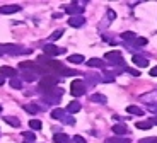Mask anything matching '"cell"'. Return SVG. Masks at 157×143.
<instances>
[{"mask_svg": "<svg viewBox=\"0 0 157 143\" xmlns=\"http://www.w3.org/2000/svg\"><path fill=\"white\" fill-rule=\"evenodd\" d=\"M56 84H58V78L55 75H43V78L39 80V90L43 92V96L53 94L56 90Z\"/></svg>", "mask_w": 157, "mask_h": 143, "instance_id": "cell-1", "label": "cell"}, {"mask_svg": "<svg viewBox=\"0 0 157 143\" xmlns=\"http://www.w3.org/2000/svg\"><path fill=\"white\" fill-rule=\"evenodd\" d=\"M84 92H86V85H84V80H80V78H77V80H74L70 84V94L75 97L78 96H84Z\"/></svg>", "mask_w": 157, "mask_h": 143, "instance_id": "cell-2", "label": "cell"}, {"mask_svg": "<svg viewBox=\"0 0 157 143\" xmlns=\"http://www.w3.org/2000/svg\"><path fill=\"white\" fill-rule=\"evenodd\" d=\"M62 90L60 89H56L53 94H48V96H43V99H44V102L46 104H51V106H58L60 104V101H62Z\"/></svg>", "mask_w": 157, "mask_h": 143, "instance_id": "cell-3", "label": "cell"}, {"mask_svg": "<svg viewBox=\"0 0 157 143\" xmlns=\"http://www.w3.org/2000/svg\"><path fill=\"white\" fill-rule=\"evenodd\" d=\"M106 60L109 63H113V65H125V60H123L120 51H109V53H106Z\"/></svg>", "mask_w": 157, "mask_h": 143, "instance_id": "cell-4", "label": "cell"}, {"mask_svg": "<svg viewBox=\"0 0 157 143\" xmlns=\"http://www.w3.org/2000/svg\"><path fill=\"white\" fill-rule=\"evenodd\" d=\"M140 101L147 106H152V107H157V90L154 92H149V94H144L140 97Z\"/></svg>", "mask_w": 157, "mask_h": 143, "instance_id": "cell-5", "label": "cell"}, {"mask_svg": "<svg viewBox=\"0 0 157 143\" xmlns=\"http://www.w3.org/2000/svg\"><path fill=\"white\" fill-rule=\"evenodd\" d=\"M43 51H44L46 56H55V55H58V53H63L65 50H62V48H58V46H55V44L48 43V44H44V46H43Z\"/></svg>", "mask_w": 157, "mask_h": 143, "instance_id": "cell-6", "label": "cell"}, {"mask_svg": "<svg viewBox=\"0 0 157 143\" xmlns=\"http://www.w3.org/2000/svg\"><path fill=\"white\" fill-rule=\"evenodd\" d=\"M16 12H21V7L19 5H0V14H16Z\"/></svg>", "mask_w": 157, "mask_h": 143, "instance_id": "cell-7", "label": "cell"}, {"mask_svg": "<svg viewBox=\"0 0 157 143\" xmlns=\"http://www.w3.org/2000/svg\"><path fill=\"white\" fill-rule=\"evenodd\" d=\"M133 63L137 66H140V68H145V66H149V58H145V56H142V55H133Z\"/></svg>", "mask_w": 157, "mask_h": 143, "instance_id": "cell-8", "label": "cell"}, {"mask_svg": "<svg viewBox=\"0 0 157 143\" xmlns=\"http://www.w3.org/2000/svg\"><path fill=\"white\" fill-rule=\"evenodd\" d=\"M84 17L82 16H72L70 19H68V26H72V27H80V26H84Z\"/></svg>", "mask_w": 157, "mask_h": 143, "instance_id": "cell-9", "label": "cell"}, {"mask_svg": "<svg viewBox=\"0 0 157 143\" xmlns=\"http://www.w3.org/2000/svg\"><path fill=\"white\" fill-rule=\"evenodd\" d=\"M0 75L2 77H16V68H12V66H0Z\"/></svg>", "mask_w": 157, "mask_h": 143, "instance_id": "cell-10", "label": "cell"}, {"mask_svg": "<svg viewBox=\"0 0 157 143\" xmlns=\"http://www.w3.org/2000/svg\"><path fill=\"white\" fill-rule=\"evenodd\" d=\"M65 111H67L68 114H75V112H78V111H80V102H78V101L68 102V106H67V109H65Z\"/></svg>", "mask_w": 157, "mask_h": 143, "instance_id": "cell-11", "label": "cell"}, {"mask_svg": "<svg viewBox=\"0 0 157 143\" xmlns=\"http://www.w3.org/2000/svg\"><path fill=\"white\" fill-rule=\"evenodd\" d=\"M53 141H55V143H72L70 141V136L65 135V133H56V135L53 136Z\"/></svg>", "mask_w": 157, "mask_h": 143, "instance_id": "cell-12", "label": "cell"}, {"mask_svg": "<svg viewBox=\"0 0 157 143\" xmlns=\"http://www.w3.org/2000/svg\"><path fill=\"white\" fill-rule=\"evenodd\" d=\"M90 101H92V102H98V104H106V102H108V97L102 96V94H92V96H90Z\"/></svg>", "mask_w": 157, "mask_h": 143, "instance_id": "cell-13", "label": "cell"}, {"mask_svg": "<svg viewBox=\"0 0 157 143\" xmlns=\"http://www.w3.org/2000/svg\"><path fill=\"white\" fill-rule=\"evenodd\" d=\"M113 133L114 135H126V133H128V128L125 126V124H114L113 126Z\"/></svg>", "mask_w": 157, "mask_h": 143, "instance_id": "cell-14", "label": "cell"}, {"mask_svg": "<svg viewBox=\"0 0 157 143\" xmlns=\"http://www.w3.org/2000/svg\"><path fill=\"white\" fill-rule=\"evenodd\" d=\"M87 65L92 66V68H104V62L99 58H90L89 62H87Z\"/></svg>", "mask_w": 157, "mask_h": 143, "instance_id": "cell-15", "label": "cell"}, {"mask_svg": "<svg viewBox=\"0 0 157 143\" xmlns=\"http://www.w3.org/2000/svg\"><path fill=\"white\" fill-rule=\"evenodd\" d=\"M22 140H24V143H34L36 141V135L33 131H24L22 133Z\"/></svg>", "mask_w": 157, "mask_h": 143, "instance_id": "cell-16", "label": "cell"}, {"mask_svg": "<svg viewBox=\"0 0 157 143\" xmlns=\"http://www.w3.org/2000/svg\"><path fill=\"white\" fill-rule=\"evenodd\" d=\"M126 111H128L130 114H135V116H144V109H140L138 106H128Z\"/></svg>", "mask_w": 157, "mask_h": 143, "instance_id": "cell-17", "label": "cell"}, {"mask_svg": "<svg viewBox=\"0 0 157 143\" xmlns=\"http://www.w3.org/2000/svg\"><path fill=\"white\" fill-rule=\"evenodd\" d=\"M67 12H68V14H74V17H75V16H80V14H82V9L77 7L75 4H72V5H68V7H67Z\"/></svg>", "mask_w": 157, "mask_h": 143, "instance_id": "cell-18", "label": "cell"}, {"mask_svg": "<svg viewBox=\"0 0 157 143\" xmlns=\"http://www.w3.org/2000/svg\"><path fill=\"white\" fill-rule=\"evenodd\" d=\"M4 121H5V123H9L10 126H14V128H19V126H21L19 119H17V118H14V116H5Z\"/></svg>", "mask_w": 157, "mask_h": 143, "instance_id": "cell-19", "label": "cell"}, {"mask_svg": "<svg viewBox=\"0 0 157 143\" xmlns=\"http://www.w3.org/2000/svg\"><path fill=\"white\" fill-rule=\"evenodd\" d=\"M63 116H65V111H63V109H53V111H51V118H53V119H63Z\"/></svg>", "mask_w": 157, "mask_h": 143, "instance_id": "cell-20", "label": "cell"}, {"mask_svg": "<svg viewBox=\"0 0 157 143\" xmlns=\"http://www.w3.org/2000/svg\"><path fill=\"white\" fill-rule=\"evenodd\" d=\"M24 109L29 112V114H38L41 109H39V106L38 104H28V106H24Z\"/></svg>", "mask_w": 157, "mask_h": 143, "instance_id": "cell-21", "label": "cell"}, {"mask_svg": "<svg viewBox=\"0 0 157 143\" xmlns=\"http://www.w3.org/2000/svg\"><path fill=\"white\" fill-rule=\"evenodd\" d=\"M121 39H125V41H135V39H137V34L132 32V31H125V32H121Z\"/></svg>", "mask_w": 157, "mask_h": 143, "instance_id": "cell-22", "label": "cell"}, {"mask_svg": "<svg viewBox=\"0 0 157 143\" xmlns=\"http://www.w3.org/2000/svg\"><path fill=\"white\" fill-rule=\"evenodd\" d=\"M68 62L75 63V65H77V63H82L84 62V55H70V56H68Z\"/></svg>", "mask_w": 157, "mask_h": 143, "instance_id": "cell-23", "label": "cell"}, {"mask_svg": "<svg viewBox=\"0 0 157 143\" xmlns=\"http://www.w3.org/2000/svg\"><path fill=\"white\" fill-rule=\"evenodd\" d=\"M106 143H130V138H123V136H114V138L106 140Z\"/></svg>", "mask_w": 157, "mask_h": 143, "instance_id": "cell-24", "label": "cell"}, {"mask_svg": "<svg viewBox=\"0 0 157 143\" xmlns=\"http://www.w3.org/2000/svg\"><path fill=\"white\" fill-rule=\"evenodd\" d=\"M60 73L65 75V77H70V75L74 77V75H78V72H77V70H74V68H62V70H60Z\"/></svg>", "mask_w": 157, "mask_h": 143, "instance_id": "cell-25", "label": "cell"}, {"mask_svg": "<svg viewBox=\"0 0 157 143\" xmlns=\"http://www.w3.org/2000/svg\"><path fill=\"white\" fill-rule=\"evenodd\" d=\"M135 126H137L138 130H150V128H152V123H150V121H140V123H135Z\"/></svg>", "mask_w": 157, "mask_h": 143, "instance_id": "cell-26", "label": "cell"}, {"mask_svg": "<svg viewBox=\"0 0 157 143\" xmlns=\"http://www.w3.org/2000/svg\"><path fill=\"white\" fill-rule=\"evenodd\" d=\"M10 87H12V89H22V82H21L19 78L14 77V78L10 80Z\"/></svg>", "mask_w": 157, "mask_h": 143, "instance_id": "cell-27", "label": "cell"}, {"mask_svg": "<svg viewBox=\"0 0 157 143\" xmlns=\"http://www.w3.org/2000/svg\"><path fill=\"white\" fill-rule=\"evenodd\" d=\"M29 126H31L33 130H41L43 124H41V121H39V119H31V121H29Z\"/></svg>", "mask_w": 157, "mask_h": 143, "instance_id": "cell-28", "label": "cell"}, {"mask_svg": "<svg viewBox=\"0 0 157 143\" xmlns=\"http://www.w3.org/2000/svg\"><path fill=\"white\" fill-rule=\"evenodd\" d=\"M63 124H68V126H74L75 123H77V121H75V118L74 116H63Z\"/></svg>", "mask_w": 157, "mask_h": 143, "instance_id": "cell-29", "label": "cell"}, {"mask_svg": "<svg viewBox=\"0 0 157 143\" xmlns=\"http://www.w3.org/2000/svg\"><path fill=\"white\" fill-rule=\"evenodd\" d=\"M135 44H137V46H145L147 39L145 38H137V39H135Z\"/></svg>", "mask_w": 157, "mask_h": 143, "instance_id": "cell-30", "label": "cell"}, {"mask_svg": "<svg viewBox=\"0 0 157 143\" xmlns=\"http://www.w3.org/2000/svg\"><path fill=\"white\" fill-rule=\"evenodd\" d=\"M62 34H63V31H55V32H53V34L50 36V41H55V39H58V38H60V36H62Z\"/></svg>", "mask_w": 157, "mask_h": 143, "instance_id": "cell-31", "label": "cell"}, {"mask_svg": "<svg viewBox=\"0 0 157 143\" xmlns=\"http://www.w3.org/2000/svg\"><path fill=\"white\" fill-rule=\"evenodd\" d=\"M36 75L31 73V72H24V80H34Z\"/></svg>", "mask_w": 157, "mask_h": 143, "instance_id": "cell-32", "label": "cell"}, {"mask_svg": "<svg viewBox=\"0 0 157 143\" xmlns=\"http://www.w3.org/2000/svg\"><path fill=\"white\" fill-rule=\"evenodd\" d=\"M140 143H157V136H150V138H144Z\"/></svg>", "mask_w": 157, "mask_h": 143, "instance_id": "cell-33", "label": "cell"}, {"mask_svg": "<svg viewBox=\"0 0 157 143\" xmlns=\"http://www.w3.org/2000/svg\"><path fill=\"white\" fill-rule=\"evenodd\" d=\"M125 70L128 72L130 75H133V77H138V75H140V72H138V70H133V68H126V66H125Z\"/></svg>", "mask_w": 157, "mask_h": 143, "instance_id": "cell-34", "label": "cell"}, {"mask_svg": "<svg viewBox=\"0 0 157 143\" xmlns=\"http://www.w3.org/2000/svg\"><path fill=\"white\" fill-rule=\"evenodd\" d=\"M74 141H75V143H87L86 138H82V136H78V135L74 136Z\"/></svg>", "mask_w": 157, "mask_h": 143, "instance_id": "cell-35", "label": "cell"}, {"mask_svg": "<svg viewBox=\"0 0 157 143\" xmlns=\"http://www.w3.org/2000/svg\"><path fill=\"white\" fill-rule=\"evenodd\" d=\"M114 17H116V14H114L113 10H108V19H109V21H114Z\"/></svg>", "mask_w": 157, "mask_h": 143, "instance_id": "cell-36", "label": "cell"}, {"mask_svg": "<svg viewBox=\"0 0 157 143\" xmlns=\"http://www.w3.org/2000/svg\"><path fill=\"white\" fill-rule=\"evenodd\" d=\"M150 75H152V77H157V66H154V68L150 70Z\"/></svg>", "mask_w": 157, "mask_h": 143, "instance_id": "cell-37", "label": "cell"}, {"mask_svg": "<svg viewBox=\"0 0 157 143\" xmlns=\"http://www.w3.org/2000/svg\"><path fill=\"white\" fill-rule=\"evenodd\" d=\"M60 17H62V14H58V12H56V14H53V19H60Z\"/></svg>", "mask_w": 157, "mask_h": 143, "instance_id": "cell-38", "label": "cell"}, {"mask_svg": "<svg viewBox=\"0 0 157 143\" xmlns=\"http://www.w3.org/2000/svg\"><path fill=\"white\" fill-rule=\"evenodd\" d=\"M4 82H5V77H2V75H0V85H4Z\"/></svg>", "mask_w": 157, "mask_h": 143, "instance_id": "cell-39", "label": "cell"}, {"mask_svg": "<svg viewBox=\"0 0 157 143\" xmlns=\"http://www.w3.org/2000/svg\"><path fill=\"white\" fill-rule=\"evenodd\" d=\"M150 123H152V124H157V118H154V119H150Z\"/></svg>", "mask_w": 157, "mask_h": 143, "instance_id": "cell-40", "label": "cell"}, {"mask_svg": "<svg viewBox=\"0 0 157 143\" xmlns=\"http://www.w3.org/2000/svg\"><path fill=\"white\" fill-rule=\"evenodd\" d=\"M154 111H155V112H157V109H154Z\"/></svg>", "mask_w": 157, "mask_h": 143, "instance_id": "cell-41", "label": "cell"}, {"mask_svg": "<svg viewBox=\"0 0 157 143\" xmlns=\"http://www.w3.org/2000/svg\"><path fill=\"white\" fill-rule=\"evenodd\" d=\"M0 109H2V106H0Z\"/></svg>", "mask_w": 157, "mask_h": 143, "instance_id": "cell-42", "label": "cell"}]
</instances>
